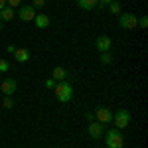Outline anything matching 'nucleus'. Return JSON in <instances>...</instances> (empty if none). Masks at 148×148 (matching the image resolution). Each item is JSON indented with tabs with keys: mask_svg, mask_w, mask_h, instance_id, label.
Wrapping results in <instances>:
<instances>
[{
	"mask_svg": "<svg viewBox=\"0 0 148 148\" xmlns=\"http://www.w3.org/2000/svg\"><path fill=\"white\" fill-rule=\"evenodd\" d=\"M119 24H121V28H125V30H136L138 28V18L134 14H130V12H125V14H121Z\"/></svg>",
	"mask_w": 148,
	"mask_h": 148,
	"instance_id": "4",
	"label": "nucleus"
},
{
	"mask_svg": "<svg viewBox=\"0 0 148 148\" xmlns=\"http://www.w3.org/2000/svg\"><path fill=\"white\" fill-rule=\"evenodd\" d=\"M6 6H10V8H20V6H22V0H6Z\"/></svg>",
	"mask_w": 148,
	"mask_h": 148,
	"instance_id": "19",
	"label": "nucleus"
},
{
	"mask_svg": "<svg viewBox=\"0 0 148 148\" xmlns=\"http://www.w3.org/2000/svg\"><path fill=\"white\" fill-rule=\"evenodd\" d=\"M16 16V10L14 8H10V6H4L2 10H0V22H8V20H12Z\"/></svg>",
	"mask_w": 148,
	"mask_h": 148,
	"instance_id": "12",
	"label": "nucleus"
},
{
	"mask_svg": "<svg viewBox=\"0 0 148 148\" xmlns=\"http://www.w3.org/2000/svg\"><path fill=\"white\" fill-rule=\"evenodd\" d=\"M105 144H107V148H123L125 146V138L121 134V130H119V128L109 130V132L105 134Z\"/></svg>",
	"mask_w": 148,
	"mask_h": 148,
	"instance_id": "2",
	"label": "nucleus"
},
{
	"mask_svg": "<svg viewBox=\"0 0 148 148\" xmlns=\"http://www.w3.org/2000/svg\"><path fill=\"white\" fill-rule=\"evenodd\" d=\"M2 28H4V26H2V22H0V30H2Z\"/></svg>",
	"mask_w": 148,
	"mask_h": 148,
	"instance_id": "27",
	"label": "nucleus"
},
{
	"mask_svg": "<svg viewBox=\"0 0 148 148\" xmlns=\"http://www.w3.org/2000/svg\"><path fill=\"white\" fill-rule=\"evenodd\" d=\"M10 71V63L6 59H0V73H8Z\"/></svg>",
	"mask_w": 148,
	"mask_h": 148,
	"instance_id": "17",
	"label": "nucleus"
},
{
	"mask_svg": "<svg viewBox=\"0 0 148 148\" xmlns=\"http://www.w3.org/2000/svg\"><path fill=\"white\" fill-rule=\"evenodd\" d=\"M16 14H18V18H20L22 22H30V20H34V18H36L38 12H36L34 6H20Z\"/></svg>",
	"mask_w": 148,
	"mask_h": 148,
	"instance_id": "5",
	"label": "nucleus"
},
{
	"mask_svg": "<svg viewBox=\"0 0 148 148\" xmlns=\"http://www.w3.org/2000/svg\"><path fill=\"white\" fill-rule=\"evenodd\" d=\"M46 87H47V89H53V87H56V81H53V79H47L46 81Z\"/></svg>",
	"mask_w": 148,
	"mask_h": 148,
	"instance_id": "22",
	"label": "nucleus"
},
{
	"mask_svg": "<svg viewBox=\"0 0 148 148\" xmlns=\"http://www.w3.org/2000/svg\"><path fill=\"white\" fill-rule=\"evenodd\" d=\"M111 61H113V56H111L109 51H103V53H101V63H103V65H109Z\"/></svg>",
	"mask_w": 148,
	"mask_h": 148,
	"instance_id": "16",
	"label": "nucleus"
},
{
	"mask_svg": "<svg viewBox=\"0 0 148 148\" xmlns=\"http://www.w3.org/2000/svg\"><path fill=\"white\" fill-rule=\"evenodd\" d=\"M111 46H113V42H111V38H109V36H99V38L95 40V47H97L101 53H103V51H109Z\"/></svg>",
	"mask_w": 148,
	"mask_h": 148,
	"instance_id": "7",
	"label": "nucleus"
},
{
	"mask_svg": "<svg viewBox=\"0 0 148 148\" xmlns=\"http://www.w3.org/2000/svg\"><path fill=\"white\" fill-rule=\"evenodd\" d=\"M113 0H97V4H101V6H105V4H111Z\"/></svg>",
	"mask_w": 148,
	"mask_h": 148,
	"instance_id": "24",
	"label": "nucleus"
},
{
	"mask_svg": "<svg viewBox=\"0 0 148 148\" xmlns=\"http://www.w3.org/2000/svg\"><path fill=\"white\" fill-rule=\"evenodd\" d=\"M77 6L83 10H95L97 8V0H77Z\"/></svg>",
	"mask_w": 148,
	"mask_h": 148,
	"instance_id": "14",
	"label": "nucleus"
},
{
	"mask_svg": "<svg viewBox=\"0 0 148 148\" xmlns=\"http://www.w3.org/2000/svg\"><path fill=\"white\" fill-rule=\"evenodd\" d=\"M46 4V0H34V8H42Z\"/></svg>",
	"mask_w": 148,
	"mask_h": 148,
	"instance_id": "21",
	"label": "nucleus"
},
{
	"mask_svg": "<svg viewBox=\"0 0 148 148\" xmlns=\"http://www.w3.org/2000/svg\"><path fill=\"white\" fill-rule=\"evenodd\" d=\"M6 51H8V53H14V51H16V46H6Z\"/></svg>",
	"mask_w": 148,
	"mask_h": 148,
	"instance_id": "23",
	"label": "nucleus"
},
{
	"mask_svg": "<svg viewBox=\"0 0 148 148\" xmlns=\"http://www.w3.org/2000/svg\"><path fill=\"white\" fill-rule=\"evenodd\" d=\"M34 22H36V28H40V30H44V28H47L49 26V18H47L46 14H36V18H34Z\"/></svg>",
	"mask_w": 148,
	"mask_h": 148,
	"instance_id": "13",
	"label": "nucleus"
},
{
	"mask_svg": "<svg viewBox=\"0 0 148 148\" xmlns=\"http://www.w3.org/2000/svg\"><path fill=\"white\" fill-rule=\"evenodd\" d=\"M0 89H2V93H4L6 97H10L12 93L16 91V81H14V79H4V81H0Z\"/></svg>",
	"mask_w": 148,
	"mask_h": 148,
	"instance_id": "9",
	"label": "nucleus"
},
{
	"mask_svg": "<svg viewBox=\"0 0 148 148\" xmlns=\"http://www.w3.org/2000/svg\"><path fill=\"white\" fill-rule=\"evenodd\" d=\"M116 128H126V126L130 125V113L126 111V109H119V111H114L113 113V121H111Z\"/></svg>",
	"mask_w": 148,
	"mask_h": 148,
	"instance_id": "3",
	"label": "nucleus"
},
{
	"mask_svg": "<svg viewBox=\"0 0 148 148\" xmlns=\"http://www.w3.org/2000/svg\"><path fill=\"white\" fill-rule=\"evenodd\" d=\"M14 59H16L18 63H26V61L30 59V51H28L26 47H16V51H14Z\"/></svg>",
	"mask_w": 148,
	"mask_h": 148,
	"instance_id": "11",
	"label": "nucleus"
},
{
	"mask_svg": "<svg viewBox=\"0 0 148 148\" xmlns=\"http://www.w3.org/2000/svg\"><path fill=\"white\" fill-rule=\"evenodd\" d=\"M0 81H2V77H0Z\"/></svg>",
	"mask_w": 148,
	"mask_h": 148,
	"instance_id": "28",
	"label": "nucleus"
},
{
	"mask_svg": "<svg viewBox=\"0 0 148 148\" xmlns=\"http://www.w3.org/2000/svg\"><path fill=\"white\" fill-rule=\"evenodd\" d=\"M12 107H14V101H12L10 97H6L4 99V109H12Z\"/></svg>",
	"mask_w": 148,
	"mask_h": 148,
	"instance_id": "20",
	"label": "nucleus"
},
{
	"mask_svg": "<svg viewBox=\"0 0 148 148\" xmlns=\"http://www.w3.org/2000/svg\"><path fill=\"white\" fill-rule=\"evenodd\" d=\"M87 132H89V136L91 138H101L103 136V125L97 121V123H89V126H87Z\"/></svg>",
	"mask_w": 148,
	"mask_h": 148,
	"instance_id": "8",
	"label": "nucleus"
},
{
	"mask_svg": "<svg viewBox=\"0 0 148 148\" xmlns=\"http://www.w3.org/2000/svg\"><path fill=\"white\" fill-rule=\"evenodd\" d=\"M69 77H71V73H69L67 69H63V67H56L53 71H51V79L53 81H67Z\"/></svg>",
	"mask_w": 148,
	"mask_h": 148,
	"instance_id": "10",
	"label": "nucleus"
},
{
	"mask_svg": "<svg viewBox=\"0 0 148 148\" xmlns=\"http://www.w3.org/2000/svg\"><path fill=\"white\" fill-rule=\"evenodd\" d=\"M85 116H87V121H93V119H95V113H87Z\"/></svg>",
	"mask_w": 148,
	"mask_h": 148,
	"instance_id": "25",
	"label": "nucleus"
},
{
	"mask_svg": "<svg viewBox=\"0 0 148 148\" xmlns=\"http://www.w3.org/2000/svg\"><path fill=\"white\" fill-rule=\"evenodd\" d=\"M138 28H142V30L148 28V18L146 16H140V18H138Z\"/></svg>",
	"mask_w": 148,
	"mask_h": 148,
	"instance_id": "18",
	"label": "nucleus"
},
{
	"mask_svg": "<svg viewBox=\"0 0 148 148\" xmlns=\"http://www.w3.org/2000/svg\"><path fill=\"white\" fill-rule=\"evenodd\" d=\"M53 93H56L57 101L69 103L73 99V85H71L69 81H57V85L53 87Z\"/></svg>",
	"mask_w": 148,
	"mask_h": 148,
	"instance_id": "1",
	"label": "nucleus"
},
{
	"mask_svg": "<svg viewBox=\"0 0 148 148\" xmlns=\"http://www.w3.org/2000/svg\"><path fill=\"white\" fill-rule=\"evenodd\" d=\"M121 10H123V8H121V4H119L116 0H113V2L109 4V12H111V14H114V16H119V14H121Z\"/></svg>",
	"mask_w": 148,
	"mask_h": 148,
	"instance_id": "15",
	"label": "nucleus"
},
{
	"mask_svg": "<svg viewBox=\"0 0 148 148\" xmlns=\"http://www.w3.org/2000/svg\"><path fill=\"white\" fill-rule=\"evenodd\" d=\"M4 6H6V0H0V10H2Z\"/></svg>",
	"mask_w": 148,
	"mask_h": 148,
	"instance_id": "26",
	"label": "nucleus"
},
{
	"mask_svg": "<svg viewBox=\"0 0 148 148\" xmlns=\"http://www.w3.org/2000/svg\"><path fill=\"white\" fill-rule=\"evenodd\" d=\"M95 119H97L101 125H103V123L107 125V123H111V121H113V113H111L107 107H99V109L95 111Z\"/></svg>",
	"mask_w": 148,
	"mask_h": 148,
	"instance_id": "6",
	"label": "nucleus"
}]
</instances>
